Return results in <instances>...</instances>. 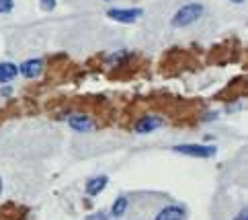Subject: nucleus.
Wrapping results in <instances>:
<instances>
[{
  "mask_svg": "<svg viewBox=\"0 0 248 220\" xmlns=\"http://www.w3.org/2000/svg\"><path fill=\"white\" fill-rule=\"evenodd\" d=\"M203 4H199V2H191V4H185V6H181L179 11L174 13V17L170 19V25L172 27H176V29H183V27H189V25H193V23H197L201 17H203Z\"/></svg>",
  "mask_w": 248,
  "mask_h": 220,
  "instance_id": "obj_1",
  "label": "nucleus"
},
{
  "mask_svg": "<svg viewBox=\"0 0 248 220\" xmlns=\"http://www.w3.org/2000/svg\"><path fill=\"white\" fill-rule=\"evenodd\" d=\"M172 151L179 154H185V156L211 158V156H216L217 148L214 144H179V146H172Z\"/></svg>",
  "mask_w": 248,
  "mask_h": 220,
  "instance_id": "obj_2",
  "label": "nucleus"
},
{
  "mask_svg": "<svg viewBox=\"0 0 248 220\" xmlns=\"http://www.w3.org/2000/svg\"><path fill=\"white\" fill-rule=\"evenodd\" d=\"M141 15H144V8H111V11H107L109 19L117 21V23H123V25L136 23Z\"/></svg>",
  "mask_w": 248,
  "mask_h": 220,
  "instance_id": "obj_3",
  "label": "nucleus"
},
{
  "mask_svg": "<svg viewBox=\"0 0 248 220\" xmlns=\"http://www.w3.org/2000/svg\"><path fill=\"white\" fill-rule=\"evenodd\" d=\"M43 62L41 58H33V60H25V62L19 66V74H23L25 78H37L41 72H43Z\"/></svg>",
  "mask_w": 248,
  "mask_h": 220,
  "instance_id": "obj_4",
  "label": "nucleus"
},
{
  "mask_svg": "<svg viewBox=\"0 0 248 220\" xmlns=\"http://www.w3.org/2000/svg\"><path fill=\"white\" fill-rule=\"evenodd\" d=\"M164 124V119L162 118H158V116H144L138 124L134 126V130L138 132V134H150V132H154L158 130Z\"/></svg>",
  "mask_w": 248,
  "mask_h": 220,
  "instance_id": "obj_5",
  "label": "nucleus"
},
{
  "mask_svg": "<svg viewBox=\"0 0 248 220\" xmlns=\"http://www.w3.org/2000/svg\"><path fill=\"white\" fill-rule=\"evenodd\" d=\"M185 208L183 206H164L162 210H158V214L154 216V220H183L185 218Z\"/></svg>",
  "mask_w": 248,
  "mask_h": 220,
  "instance_id": "obj_6",
  "label": "nucleus"
},
{
  "mask_svg": "<svg viewBox=\"0 0 248 220\" xmlns=\"http://www.w3.org/2000/svg\"><path fill=\"white\" fill-rule=\"evenodd\" d=\"M68 126L72 128L74 132H91V130H94V121L88 118V116H82V113H78V116H72L68 119Z\"/></svg>",
  "mask_w": 248,
  "mask_h": 220,
  "instance_id": "obj_7",
  "label": "nucleus"
},
{
  "mask_svg": "<svg viewBox=\"0 0 248 220\" xmlns=\"http://www.w3.org/2000/svg\"><path fill=\"white\" fill-rule=\"evenodd\" d=\"M109 177L107 175H99V177H91L86 181V193L88 196H99V193L107 187Z\"/></svg>",
  "mask_w": 248,
  "mask_h": 220,
  "instance_id": "obj_8",
  "label": "nucleus"
},
{
  "mask_svg": "<svg viewBox=\"0 0 248 220\" xmlns=\"http://www.w3.org/2000/svg\"><path fill=\"white\" fill-rule=\"evenodd\" d=\"M19 74V66L13 62H0V85H6L16 78Z\"/></svg>",
  "mask_w": 248,
  "mask_h": 220,
  "instance_id": "obj_9",
  "label": "nucleus"
},
{
  "mask_svg": "<svg viewBox=\"0 0 248 220\" xmlns=\"http://www.w3.org/2000/svg\"><path fill=\"white\" fill-rule=\"evenodd\" d=\"M127 206H129V200H127L125 196H121V198H117V200H115V204H113L111 214H113L115 218H121L123 214L127 212Z\"/></svg>",
  "mask_w": 248,
  "mask_h": 220,
  "instance_id": "obj_10",
  "label": "nucleus"
},
{
  "mask_svg": "<svg viewBox=\"0 0 248 220\" xmlns=\"http://www.w3.org/2000/svg\"><path fill=\"white\" fill-rule=\"evenodd\" d=\"M15 8V0H0V15H8Z\"/></svg>",
  "mask_w": 248,
  "mask_h": 220,
  "instance_id": "obj_11",
  "label": "nucleus"
},
{
  "mask_svg": "<svg viewBox=\"0 0 248 220\" xmlns=\"http://www.w3.org/2000/svg\"><path fill=\"white\" fill-rule=\"evenodd\" d=\"M39 4H41L43 11L51 13V11H54V8H56V0H39Z\"/></svg>",
  "mask_w": 248,
  "mask_h": 220,
  "instance_id": "obj_12",
  "label": "nucleus"
},
{
  "mask_svg": "<svg viewBox=\"0 0 248 220\" xmlns=\"http://www.w3.org/2000/svg\"><path fill=\"white\" fill-rule=\"evenodd\" d=\"M86 220H109V214L107 212H101V210H99V212H94V214H88Z\"/></svg>",
  "mask_w": 248,
  "mask_h": 220,
  "instance_id": "obj_13",
  "label": "nucleus"
},
{
  "mask_svg": "<svg viewBox=\"0 0 248 220\" xmlns=\"http://www.w3.org/2000/svg\"><path fill=\"white\" fill-rule=\"evenodd\" d=\"M232 2H236V4H242V2H244V0H232Z\"/></svg>",
  "mask_w": 248,
  "mask_h": 220,
  "instance_id": "obj_14",
  "label": "nucleus"
},
{
  "mask_svg": "<svg viewBox=\"0 0 248 220\" xmlns=\"http://www.w3.org/2000/svg\"><path fill=\"white\" fill-rule=\"evenodd\" d=\"M0 193H2V177H0Z\"/></svg>",
  "mask_w": 248,
  "mask_h": 220,
  "instance_id": "obj_15",
  "label": "nucleus"
},
{
  "mask_svg": "<svg viewBox=\"0 0 248 220\" xmlns=\"http://www.w3.org/2000/svg\"><path fill=\"white\" fill-rule=\"evenodd\" d=\"M105 2H109V0H105Z\"/></svg>",
  "mask_w": 248,
  "mask_h": 220,
  "instance_id": "obj_16",
  "label": "nucleus"
}]
</instances>
